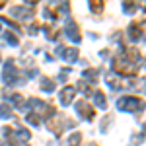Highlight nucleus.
I'll use <instances>...</instances> for the list:
<instances>
[{
	"label": "nucleus",
	"mask_w": 146,
	"mask_h": 146,
	"mask_svg": "<svg viewBox=\"0 0 146 146\" xmlns=\"http://www.w3.org/2000/svg\"><path fill=\"white\" fill-rule=\"evenodd\" d=\"M76 55H78V49H70V51H68V53H66L64 56H66V60H68V62H72V60L76 58Z\"/></svg>",
	"instance_id": "obj_4"
},
{
	"label": "nucleus",
	"mask_w": 146,
	"mask_h": 146,
	"mask_svg": "<svg viewBox=\"0 0 146 146\" xmlns=\"http://www.w3.org/2000/svg\"><path fill=\"white\" fill-rule=\"evenodd\" d=\"M72 94H74V88H66V90L62 92V96H60V101H62V105H68V103L72 101Z\"/></svg>",
	"instance_id": "obj_2"
},
{
	"label": "nucleus",
	"mask_w": 146,
	"mask_h": 146,
	"mask_svg": "<svg viewBox=\"0 0 146 146\" xmlns=\"http://www.w3.org/2000/svg\"><path fill=\"white\" fill-rule=\"evenodd\" d=\"M10 115H12L10 107H8V105H6V103H4V105H2V107H0V117H2V119H8V117H10Z\"/></svg>",
	"instance_id": "obj_3"
},
{
	"label": "nucleus",
	"mask_w": 146,
	"mask_h": 146,
	"mask_svg": "<svg viewBox=\"0 0 146 146\" xmlns=\"http://www.w3.org/2000/svg\"><path fill=\"white\" fill-rule=\"evenodd\" d=\"M96 103H98L100 107H105V100H103V94H100V92L96 94Z\"/></svg>",
	"instance_id": "obj_5"
},
{
	"label": "nucleus",
	"mask_w": 146,
	"mask_h": 146,
	"mask_svg": "<svg viewBox=\"0 0 146 146\" xmlns=\"http://www.w3.org/2000/svg\"><path fill=\"white\" fill-rule=\"evenodd\" d=\"M119 109H127V111H136L138 107H142V103L140 100H136V98H123V100H119Z\"/></svg>",
	"instance_id": "obj_1"
}]
</instances>
